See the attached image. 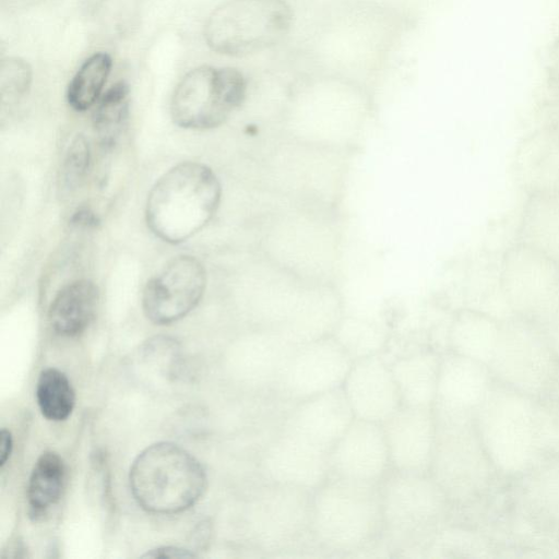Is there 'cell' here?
<instances>
[{"label": "cell", "mask_w": 559, "mask_h": 559, "mask_svg": "<svg viewBox=\"0 0 559 559\" xmlns=\"http://www.w3.org/2000/svg\"><path fill=\"white\" fill-rule=\"evenodd\" d=\"M310 536L323 551L354 555L382 538L380 484L329 476L311 493Z\"/></svg>", "instance_id": "obj_1"}, {"label": "cell", "mask_w": 559, "mask_h": 559, "mask_svg": "<svg viewBox=\"0 0 559 559\" xmlns=\"http://www.w3.org/2000/svg\"><path fill=\"white\" fill-rule=\"evenodd\" d=\"M222 197L218 178L204 164L183 162L163 174L148 192L145 218L168 243L183 242L215 215Z\"/></svg>", "instance_id": "obj_2"}, {"label": "cell", "mask_w": 559, "mask_h": 559, "mask_svg": "<svg viewBox=\"0 0 559 559\" xmlns=\"http://www.w3.org/2000/svg\"><path fill=\"white\" fill-rule=\"evenodd\" d=\"M382 538L394 550H419L439 531L449 499L430 474L391 472L380 483Z\"/></svg>", "instance_id": "obj_3"}, {"label": "cell", "mask_w": 559, "mask_h": 559, "mask_svg": "<svg viewBox=\"0 0 559 559\" xmlns=\"http://www.w3.org/2000/svg\"><path fill=\"white\" fill-rule=\"evenodd\" d=\"M129 479L136 502L154 514H175L191 508L206 487L200 462L170 442L143 450L132 463Z\"/></svg>", "instance_id": "obj_4"}, {"label": "cell", "mask_w": 559, "mask_h": 559, "mask_svg": "<svg viewBox=\"0 0 559 559\" xmlns=\"http://www.w3.org/2000/svg\"><path fill=\"white\" fill-rule=\"evenodd\" d=\"M293 20L285 0H228L210 14L204 37L217 53L242 57L280 44L290 32Z\"/></svg>", "instance_id": "obj_5"}, {"label": "cell", "mask_w": 559, "mask_h": 559, "mask_svg": "<svg viewBox=\"0 0 559 559\" xmlns=\"http://www.w3.org/2000/svg\"><path fill=\"white\" fill-rule=\"evenodd\" d=\"M246 93L247 82L239 70L198 67L177 84L170 100V116L185 129H212L242 104Z\"/></svg>", "instance_id": "obj_6"}, {"label": "cell", "mask_w": 559, "mask_h": 559, "mask_svg": "<svg viewBox=\"0 0 559 559\" xmlns=\"http://www.w3.org/2000/svg\"><path fill=\"white\" fill-rule=\"evenodd\" d=\"M354 359L333 335L295 347L274 396L297 404L342 388Z\"/></svg>", "instance_id": "obj_7"}, {"label": "cell", "mask_w": 559, "mask_h": 559, "mask_svg": "<svg viewBox=\"0 0 559 559\" xmlns=\"http://www.w3.org/2000/svg\"><path fill=\"white\" fill-rule=\"evenodd\" d=\"M206 287V271L192 255L171 259L145 285L142 307L155 324H170L186 317L200 302Z\"/></svg>", "instance_id": "obj_8"}, {"label": "cell", "mask_w": 559, "mask_h": 559, "mask_svg": "<svg viewBox=\"0 0 559 559\" xmlns=\"http://www.w3.org/2000/svg\"><path fill=\"white\" fill-rule=\"evenodd\" d=\"M330 452L281 426L263 454L267 483L316 490L330 476Z\"/></svg>", "instance_id": "obj_9"}, {"label": "cell", "mask_w": 559, "mask_h": 559, "mask_svg": "<svg viewBox=\"0 0 559 559\" xmlns=\"http://www.w3.org/2000/svg\"><path fill=\"white\" fill-rule=\"evenodd\" d=\"M330 476L380 484L391 472L382 424L355 418L330 452Z\"/></svg>", "instance_id": "obj_10"}, {"label": "cell", "mask_w": 559, "mask_h": 559, "mask_svg": "<svg viewBox=\"0 0 559 559\" xmlns=\"http://www.w3.org/2000/svg\"><path fill=\"white\" fill-rule=\"evenodd\" d=\"M382 428L393 471L429 474L436 443L432 407L402 405Z\"/></svg>", "instance_id": "obj_11"}, {"label": "cell", "mask_w": 559, "mask_h": 559, "mask_svg": "<svg viewBox=\"0 0 559 559\" xmlns=\"http://www.w3.org/2000/svg\"><path fill=\"white\" fill-rule=\"evenodd\" d=\"M342 389L358 419L382 424L402 406L391 365L380 354L354 360Z\"/></svg>", "instance_id": "obj_12"}, {"label": "cell", "mask_w": 559, "mask_h": 559, "mask_svg": "<svg viewBox=\"0 0 559 559\" xmlns=\"http://www.w3.org/2000/svg\"><path fill=\"white\" fill-rule=\"evenodd\" d=\"M355 419L342 388L294 404L281 427L331 452Z\"/></svg>", "instance_id": "obj_13"}, {"label": "cell", "mask_w": 559, "mask_h": 559, "mask_svg": "<svg viewBox=\"0 0 559 559\" xmlns=\"http://www.w3.org/2000/svg\"><path fill=\"white\" fill-rule=\"evenodd\" d=\"M518 241L559 269V191H528L521 213Z\"/></svg>", "instance_id": "obj_14"}, {"label": "cell", "mask_w": 559, "mask_h": 559, "mask_svg": "<svg viewBox=\"0 0 559 559\" xmlns=\"http://www.w3.org/2000/svg\"><path fill=\"white\" fill-rule=\"evenodd\" d=\"M440 362L441 357L431 350H416L390 362L402 405L433 406Z\"/></svg>", "instance_id": "obj_15"}, {"label": "cell", "mask_w": 559, "mask_h": 559, "mask_svg": "<svg viewBox=\"0 0 559 559\" xmlns=\"http://www.w3.org/2000/svg\"><path fill=\"white\" fill-rule=\"evenodd\" d=\"M98 297L97 286L90 280L68 283L59 289L50 304V326L62 336L72 337L83 333L95 316Z\"/></svg>", "instance_id": "obj_16"}, {"label": "cell", "mask_w": 559, "mask_h": 559, "mask_svg": "<svg viewBox=\"0 0 559 559\" xmlns=\"http://www.w3.org/2000/svg\"><path fill=\"white\" fill-rule=\"evenodd\" d=\"M523 147L521 173L530 190L559 191V144L539 131Z\"/></svg>", "instance_id": "obj_17"}, {"label": "cell", "mask_w": 559, "mask_h": 559, "mask_svg": "<svg viewBox=\"0 0 559 559\" xmlns=\"http://www.w3.org/2000/svg\"><path fill=\"white\" fill-rule=\"evenodd\" d=\"M66 479V465L61 456L52 451L43 453L32 471L27 500L32 515H43L60 498Z\"/></svg>", "instance_id": "obj_18"}, {"label": "cell", "mask_w": 559, "mask_h": 559, "mask_svg": "<svg viewBox=\"0 0 559 559\" xmlns=\"http://www.w3.org/2000/svg\"><path fill=\"white\" fill-rule=\"evenodd\" d=\"M130 88L117 82L98 99L93 114V128L104 146H111L122 134L129 118Z\"/></svg>", "instance_id": "obj_19"}, {"label": "cell", "mask_w": 559, "mask_h": 559, "mask_svg": "<svg viewBox=\"0 0 559 559\" xmlns=\"http://www.w3.org/2000/svg\"><path fill=\"white\" fill-rule=\"evenodd\" d=\"M111 64L106 52H95L82 63L67 88V102L72 109L85 111L98 102Z\"/></svg>", "instance_id": "obj_20"}, {"label": "cell", "mask_w": 559, "mask_h": 559, "mask_svg": "<svg viewBox=\"0 0 559 559\" xmlns=\"http://www.w3.org/2000/svg\"><path fill=\"white\" fill-rule=\"evenodd\" d=\"M36 399L41 414L49 420L67 419L75 404V393L68 377L56 368H47L39 374Z\"/></svg>", "instance_id": "obj_21"}, {"label": "cell", "mask_w": 559, "mask_h": 559, "mask_svg": "<svg viewBox=\"0 0 559 559\" xmlns=\"http://www.w3.org/2000/svg\"><path fill=\"white\" fill-rule=\"evenodd\" d=\"M91 147L84 134H76L69 144L58 176L62 195L73 193L83 183L91 165Z\"/></svg>", "instance_id": "obj_22"}, {"label": "cell", "mask_w": 559, "mask_h": 559, "mask_svg": "<svg viewBox=\"0 0 559 559\" xmlns=\"http://www.w3.org/2000/svg\"><path fill=\"white\" fill-rule=\"evenodd\" d=\"M32 84V69L26 61L8 57L0 63L1 105H13L22 99Z\"/></svg>", "instance_id": "obj_23"}, {"label": "cell", "mask_w": 559, "mask_h": 559, "mask_svg": "<svg viewBox=\"0 0 559 559\" xmlns=\"http://www.w3.org/2000/svg\"><path fill=\"white\" fill-rule=\"evenodd\" d=\"M550 90L552 93L544 106L540 131L559 144V90Z\"/></svg>", "instance_id": "obj_24"}, {"label": "cell", "mask_w": 559, "mask_h": 559, "mask_svg": "<svg viewBox=\"0 0 559 559\" xmlns=\"http://www.w3.org/2000/svg\"><path fill=\"white\" fill-rule=\"evenodd\" d=\"M144 558H194L197 555L188 549L176 546H163L147 551Z\"/></svg>", "instance_id": "obj_25"}, {"label": "cell", "mask_w": 559, "mask_h": 559, "mask_svg": "<svg viewBox=\"0 0 559 559\" xmlns=\"http://www.w3.org/2000/svg\"><path fill=\"white\" fill-rule=\"evenodd\" d=\"M550 88L559 90V38L552 45L547 59Z\"/></svg>", "instance_id": "obj_26"}, {"label": "cell", "mask_w": 559, "mask_h": 559, "mask_svg": "<svg viewBox=\"0 0 559 559\" xmlns=\"http://www.w3.org/2000/svg\"><path fill=\"white\" fill-rule=\"evenodd\" d=\"M72 224L82 227H94L97 225L96 215L88 209H80L72 216Z\"/></svg>", "instance_id": "obj_27"}, {"label": "cell", "mask_w": 559, "mask_h": 559, "mask_svg": "<svg viewBox=\"0 0 559 559\" xmlns=\"http://www.w3.org/2000/svg\"><path fill=\"white\" fill-rule=\"evenodd\" d=\"M0 466L3 467L13 449V438L8 429L3 428L0 432Z\"/></svg>", "instance_id": "obj_28"}]
</instances>
